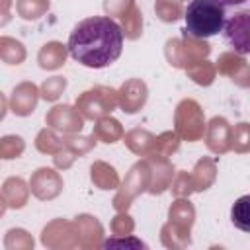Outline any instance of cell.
Here are the masks:
<instances>
[{"label":"cell","mask_w":250,"mask_h":250,"mask_svg":"<svg viewBox=\"0 0 250 250\" xmlns=\"http://www.w3.org/2000/svg\"><path fill=\"white\" fill-rule=\"evenodd\" d=\"M246 201H248V197H240L238 199V203L232 207V221L242 229V230H248L246 227H244V219L248 217V213H246Z\"/></svg>","instance_id":"cell-4"},{"label":"cell","mask_w":250,"mask_h":250,"mask_svg":"<svg viewBox=\"0 0 250 250\" xmlns=\"http://www.w3.org/2000/svg\"><path fill=\"white\" fill-rule=\"evenodd\" d=\"M246 18H248V12H240L236 14L232 20L225 21V39L234 47L238 49L240 53H248V25H246Z\"/></svg>","instance_id":"cell-3"},{"label":"cell","mask_w":250,"mask_h":250,"mask_svg":"<svg viewBox=\"0 0 250 250\" xmlns=\"http://www.w3.org/2000/svg\"><path fill=\"white\" fill-rule=\"evenodd\" d=\"M215 2H219L223 8H229V6H240V4H246L248 0H215Z\"/></svg>","instance_id":"cell-5"},{"label":"cell","mask_w":250,"mask_h":250,"mask_svg":"<svg viewBox=\"0 0 250 250\" xmlns=\"http://www.w3.org/2000/svg\"><path fill=\"white\" fill-rule=\"evenodd\" d=\"M66 47L82 66L105 68L121 57L123 29L107 16H92L72 27Z\"/></svg>","instance_id":"cell-1"},{"label":"cell","mask_w":250,"mask_h":250,"mask_svg":"<svg viewBox=\"0 0 250 250\" xmlns=\"http://www.w3.org/2000/svg\"><path fill=\"white\" fill-rule=\"evenodd\" d=\"M186 33L195 39L219 35L227 21L225 8L215 0H191L184 12Z\"/></svg>","instance_id":"cell-2"}]
</instances>
